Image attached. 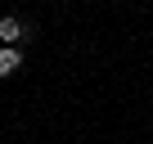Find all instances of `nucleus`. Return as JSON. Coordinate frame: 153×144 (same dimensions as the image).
I'll return each instance as SVG.
<instances>
[{
  "mask_svg": "<svg viewBox=\"0 0 153 144\" xmlns=\"http://www.w3.org/2000/svg\"><path fill=\"white\" fill-rule=\"evenodd\" d=\"M18 63H23V59H18V50H14V45H5V50H0V77H14Z\"/></svg>",
  "mask_w": 153,
  "mask_h": 144,
  "instance_id": "f03ea898",
  "label": "nucleus"
},
{
  "mask_svg": "<svg viewBox=\"0 0 153 144\" xmlns=\"http://www.w3.org/2000/svg\"><path fill=\"white\" fill-rule=\"evenodd\" d=\"M0 41H5V45H18V41H27L23 23H18V18H0Z\"/></svg>",
  "mask_w": 153,
  "mask_h": 144,
  "instance_id": "f257e3e1",
  "label": "nucleus"
}]
</instances>
